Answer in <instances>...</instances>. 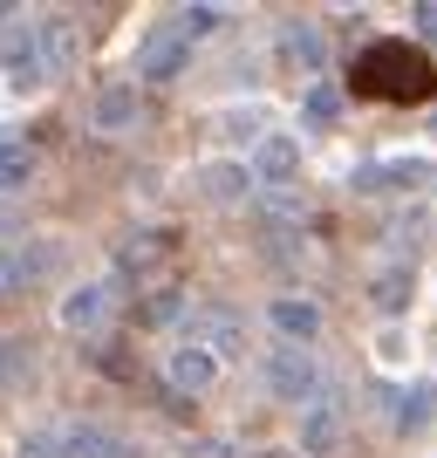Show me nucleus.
I'll return each mask as SVG.
<instances>
[{
	"label": "nucleus",
	"instance_id": "3",
	"mask_svg": "<svg viewBox=\"0 0 437 458\" xmlns=\"http://www.w3.org/2000/svg\"><path fill=\"white\" fill-rule=\"evenodd\" d=\"M260 377H266V390H273L281 403H307V411L322 403V369H315L307 349H273V356L260 363Z\"/></svg>",
	"mask_w": 437,
	"mask_h": 458
},
{
	"label": "nucleus",
	"instance_id": "14",
	"mask_svg": "<svg viewBox=\"0 0 437 458\" xmlns=\"http://www.w3.org/2000/svg\"><path fill=\"white\" fill-rule=\"evenodd\" d=\"M335 438H342V411H335V403H315V411L301 418V445L315 458H328V452H335Z\"/></svg>",
	"mask_w": 437,
	"mask_h": 458
},
{
	"label": "nucleus",
	"instance_id": "18",
	"mask_svg": "<svg viewBox=\"0 0 437 458\" xmlns=\"http://www.w3.org/2000/svg\"><path fill=\"white\" fill-rule=\"evenodd\" d=\"M178 315H185V294H178V287H157L151 301L137 308V322H144V328H164V322H178Z\"/></svg>",
	"mask_w": 437,
	"mask_h": 458
},
{
	"label": "nucleus",
	"instance_id": "5",
	"mask_svg": "<svg viewBox=\"0 0 437 458\" xmlns=\"http://www.w3.org/2000/svg\"><path fill=\"white\" fill-rule=\"evenodd\" d=\"M0 62L14 76H48V21L0 14Z\"/></svg>",
	"mask_w": 437,
	"mask_h": 458
},
{
	"label": "nucleus",
	"instance_id": "10",
	"mask_svg": "<svg viewBox=\"0 0 437 458\" xmlns=\"http://www.w3.org/2000/svg\"><path fill=\"white\" fill-rule=\"evenodd\" d=\"M273 55H281V62H294V69H307V76H315V69L328 62V41H322V28H315V21H287L281 35H273Z\"/></svg>",
	"mask_w": 437,
	"mask_h": 458
},
{
	"label": "nucleus",
	"instance_id": "19",
	"mask_svg": "<svg viewBox=\"0 0 437 458\" xmlns=\"http://www.w3.org/2000/svg\"><path fill=\"white\" fill-rule=\"evenodd\" d=\"M76 62V21H48V76Z\"/></svg>",
	"mask_w": 437,
	"mask_h": 458
},
{
	"label": "nucleus",
	"instance_id": "16",
	"mask_svg": "<svg viewBox=\"0 0 437 458\" xmlns=\"http://www.w3.org/2000/svg\"><path fill=\"white\" fill-rule=\"evenodd\" d=\"M28 178H35V151L21 137H0V191H21Z\"/></svg>",
	"mask_w": 437,
	"mask_h": 458
},
{
	"label": "nucleus",
	"instance_id": "26",
	"mask_svg": "<svg viewBox=\"0 0 437 458\" xmlns=\"http://www.w3.org/2000/svg\"><path fill=\"white\" fill-rule=\"evenodd\" d=\"M178 21H185V28H191V41H198V35H212V28H219V7H185Z\"/></svg>",
	"mask_w": 437,
	"mask_h": 458
},
{
	"label": "nucleus",
	"instance_id": "2",
	"mask_svg": "<svg viewBox=\"0 0 437 458\" xmlns=\"http://www.w3.org/2000/svg\"><path fill=\"white\" fill-rule=\"evenodd\" d=\"M62 260H69V247H62V240H14V247H0V294L41 287Z\"/></svg>",
	"mask_w": 437,
	"mask_h": 458
},
{
	"label": "nucleus",
	"instance_id": "29",
	"mask_svg": "<svg viewBox=\"0 0 437 458\" xmlns=\"http://www.w3.org/2000/svg\"><path fill=\"white\" fill-rule=\"evenodd\" d=\"M253 458H287V452H253Z\"/></svg>",
	"mask_w": 437,
	"mask_h": 458
},
{
	"label": "nucleus",
	"instance_id": "1",
	"mask_svg": "<svg viewBox=\"0 0 437 458\" xmlns=\"http://www.w3.org/2000/svg\"><path fill=\"white\" fill-rule=\"evenodd\" d=\"M356 96H382V103H424L437 89V55L410 48V41H369L349 69Z\"/></svg>",
	"mask_w": 437,
	"mask_h": 458
},
{
	"label": "nucleus",
	"instance_id": "25",
	"mask_svg": "<svg viewBox=\"0 0 437 458\" xmlns=\"http://www.w3.org/2000/svg\"><path fill=\"white\" fill-rule=\"evenodd\" d=\"M14 458H62V438H41V431H28Z\"/></svg>",
	"mask_w": 437,
	"mask_h": 458
},
{
	"label": "nucleus",
	"instance_id": "20",
	"mask_svg": "<svg viewBox=\"0 0 437 458\" xmlns=\"http://www.w3.org/2000/svg\"><path fill=\"white\" fill-rule=\"evenodd\" d=\"M198 185L212 191V199H240V191L253 185V172H232V165H206V178Z\"/></svg>",
	"mask_w": 437,
	"mask_h": 458
},
{
	"label": "nucleus",
	"instance_id": "11",
	"mask_svg": "<svg viewBox=\"0 0 437 458\" xmlns=\"http://www.w3.org/2000/svg\"><path fill=\"white\" fill-rule=\"evenodd\" d=\"M247 172L260 178V185H294V178H301V144H294V137H266Z\"/></svg>",
	"mask_w": 437,
	"mask_h": 458
},
{
	"label": "nucleus",
	"instance_id": "4",
	"mask_svg": "<svg viewBox=\"0 0 437 458\" xmlns=\"http://www.w3.org/2000/svg\"><path fill=\"white\" fill-rule=\"evenodd\" d=\"M185 62H191V28L185 21H157L151 35L137 41V76L144 82H172Z\"/></svg>",
	"mask_w": 437,
	"mask_h": 458
},
{
	"label": "nucleus",
	"instance_id": "13",
	"mask_svg": "<svg viewBox=\"0 0 437 458\" xmlns=\"http://www.w3.org/2000/svg\"><path fill=\"white\" fill-rule=\"evenodd\" d=\"M130 123H137V82L96 89V131H130Z\"/></svg>",
	"mask_w": 437,
	"mask_h": 458
},
{
	"label": "nucleus",
	"instance_id": "21",
	"mask_svg": "<svg viewBox=\"0 0 437 458\" xmlns=\"http://www.w3.org/2000/svg\"><path fill=\"white\" fill-rule=\"evenodd\" d=\"M28 369H35V356H28V349H21V343H0V390H14Z\"/></svg>",
	"mask_w": 437,
	"mask_h": 458
},
{
	"label": "nucleus",
	"instance_id": "22",
	"mask_svg": "<svg viewBox=\"0 0 437 458\" xmlns=\"http://www.w3.org/2000/svg\"><path fill=\"white\" fill-rule=\"evenodd\" d=\"M431 403H437V397H431V383H410V397H403V411H397V424H403V431H417V424H424V418H431Z\"/></svg>",
	"mask_w": 437,
	"mask_h": 458
},
{
	"label": "nucleus",
	"instance_id": "15",
	"mask_svg": "<svg viewBox=\"0 0 437 458\" xmlns=\"http://www.w3.org/2000/svg\"><path fill=\"white\" fill-rule=\"evenodd\" d=\"M62 458H123V452L110 445L103 424H69V431H62Z\"/></svg>",
	"mask_w": 437,
	"mask_h": 458
},
{
	"label": "nucleus",
	"instance_id": "8",
	"mask_svg": "<svg viewBox=\"0 0 437 458\" xmlns=\"http://www.w3.org/2000/svg\"><path fill=\"white\" fill-rule=\"evenodd\" d=\"M164 377H172V390H185V397H198V390H212L219 383V356H212L206 343H185L164 356Z\"/></svg>",
	"mask_w": 437,
	"mask_h": 458
},
{
	"label": "nucleus",
	"instance_id": "9",
	"mask_svg": "<svg viewBox=\"0 0 437 458\" xmlns=\"http://www.w3.org/2000/svg\"><path fill=\"white\" fill-rule=\"evenodd\" d=\"M266 322L287 335V349H301L307 335H322V308L307 301V294H273V308H266Z\"/></svg>",
	"mask_w": 437,
	"mask_h": 458
},
{
	"label": "nucleus",
	"instance_id": "27",
	"mask_svg": "<svg viewBox=\"0 0 437 458\" xmlns=\"http://www.w3.org/2000/svg\"><path fill=\"white\" fill-rule=\"evenodd\" d=\"M417 35L437 48V0H424V7H417Z\"/></svg>",
	"mask_w": 437,
	"mask_h": 458
},
{
	"label": "nucleus",
	"instance_id": "28",
	"mask_svg": "<svg viewBox=\"0 0 437 458\" xmlns=\"http://www.w3.org/2000/svg\"><path fill=\"white\" fill-rule=\"evenodd\" d=\"M21 226V219H14V212H0V233H14Z\"/></svg>",
	"mask_w": 437,
	"mask_h": 458
},
{
	"label": "nucleus",
	"instance_id": "17",
	"mask_svg": "<svg viewBox=\"0 0 437 458\" xmlns=\"http://www.w3.org/2000/svg\"><path fill=\"white\" fill-rule=\"evenodd\" d=\"M226 137H232V144L247 137L253 151H260V144H266V103H247V110H232V116H226Z\"/></svg>",
	"mask_w": 437,
	"mask_h": 458
},
{
	"label": "nucleus",
	"instance_id": "6",
	"mask_svg": "<svg viewBox=\"0 0 437 458\" xmlns=\"http://www.w3.org/2000/svg\"><path fill=\"white\" fill-rule=\"evenodd\" d=\"M110 308H116L110 281H82V287H69V294H62V328H76V335H96V328L110 322Z\"/></svg>",
	"mask_w": 437,
	"mask_h": 458
},
{
	"label": "nucleus",
	"instance_id": "12",
	"mask_svg": "<svg viewBox=\"0 0 437 458\" xmlns=\"http://www.w3.org/2000/svg\"><path fill=\"white\" fill-rule=\"evenodd\" d=\"M164 260H172V233H157V226H151V233H130V240L116 247V267L137 274V281H144V274H157Z\"/></svg>",
	"mask_w": 437,
	"mask_h": 458
},
{
	"label": "nucleus",
	"instance_id": "23",
	"mask_svg": "<svg viewBox=\"0 0 437 458\" xmlns=\"http://www.w3.org/2000/svg\"><path fill=\"white\" fill-rule=\"evenodd\" d=\"M335 103H342V96H335V89H328V82H322V89H307L301 116H307V123H315V131H328V123H335Z\"/></svg>",
	"mask_w": 437,
	"mask_h": 458
},
{
	"label": "nucleus",
	"instance_id": "24",
	"mask_svg": "<svg viewBox=\"0 0 437 458\" xmlns=\"http://www.w3.org/2000/svg\"><path fill=\"white\" fill-rule=\"evenodd\" d=\"M403 294H410V274H403V267H390V274L376 281V301H382V308H397Z\"/></svg>",
	"mask_w": 437,
	"mask_h": 458
},
{
	"label": "nucleus",
	"instance_id": "7",
	"mask_svg": "<svg viewBox=\"0 0 437 458\" xmlns=\"http://www.w3.org/2000/svg\"><path fill=\"white\" fill-rule=\"evenodd\" d=\"M424 172H431L424 157H376V165L349 172V185H356V191H417Z\"/></svg>",
	"mask_w": 437,
	"mask_h": 458
}]
</instances>
